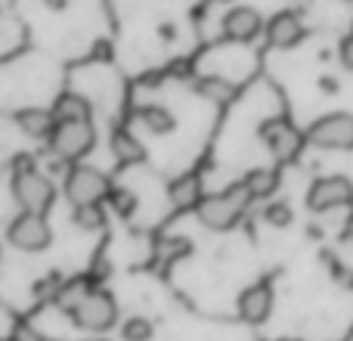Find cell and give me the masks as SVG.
Instances as JSON below:
<instances>
[{
	"label": "cell",
	"instance_id": "d6986e66",
	"mask_svg": "<svg viewBox=\"0 0 353 341\" xmlns=\"http://www.w3.org/2000/svg\"><path fill=\"white\" fill-rule=\"evenodd\" d=\"M140 121L146 124L152 134H159V137L171 134V130L176 128L174 115L165 109V106H143V109H140Z\"/></svg>",
	"mask_w": 353,
	"mask_h": 341
},
{
	"label": "cell",
	"instance_id": "2e32d148",
	"mask_svg": "<svg viewBox=\"0 0 353 341\" xmlns=\"http://www.w3.org/2000/svg\"><path fill=\"white\" fill-rule=\"evenodd\" d=\"M112 153H115V159L121 162V165H140V162L146 159V146L124 128H118L115 134H112Z\"/></svg>",
	"mask_w": 353,
	"mask_h": 341
},
{
	"label": "cell",
	"instance_id": "ba28073f",
	"mask_svg": "<svg viewBox=\"0 0 353 341\" xmlns=\"http://www.w3.org/2000/svg\"><path fill=\"white\" fill-rule=\"evenodd\" d=\"M6 239H10V245H16L19 251H43L50 245V239H53V230H50V224L43 220V214L22 211L10 224Z\"/></svg>",
	"mask_w": 353,
	"mask_h": 341
},
{
	"label": "cell",
	"instance_id": "ac0fdd59",
	"mask_svg": "<svg viewBox=\"0 0 353 341\" xmlns=\"http://www.w3.org/2000/svg\"><path fill=\"white\" fill-rule=\"evenodd\" d=\"M242 183L248 186V193L254 195V199H267V195H273L276 186H279V170H273V168H251L248 174L242 177Z\"/></svg>",
	"mask_w": 353,
	"mask_h": 341
},
{
	"label": "cell",
	"instance_id": "603a6c76",
	"mask_svg": "<svg viewBox=\"0 0 353 341\" xmlns=\"http://www.w3.org/2000/svg\"><path fill=\"white\" fill-rule=\"evenodd\" d=\"M121 335H124V341H149L152 338V323L143 317H134L121 326Z\"/></svg>",
	"mask_w": 353,
	"mask_h": 341
},
{
	"label": "cell",
	"instance_id": "30bf717a",
	"mask_svg": "<svg viewBox=\"0 0 353 341\" xmlns=\"http://www.w3.org/2000/svg\"><path fill=\"white\" fill-rule=\"evenodd\" d=\"M270 313H273V289H270V282L248 286L242 295H239V317H242L248 326L267 323Z\"/></svg>",
	"mask_w": 353,
	"mask_h": 341
},
{
	"label": "cell",
	"instance_id": "7c38bea8",
	"mask_svg": "<svg viewBox=\"0 0 353 341\" xmlns=\"http://www.w3.org/2000/svg\"><path fill=\"white\" fill-rule=\"evenodd\" d=\"M301 37H304V22L298 12L282 10L267 22V41L273 47H294Z\"/></svg>",
	"mask_w": 353,
	"mask_h": 341
},
{
	"label": "cell",
	"instance_id": "5bb4252c",
	"mask_svg": "<svg viewBox=\"0 0 353 341\" xmlns=\"http://www.w3.org/2000/svg\"><path fill=\"white\" fill-rule=\"evenodd\" d=\"M168 199L174 202L176 208H199L201 205V180L199 174H183L168 186Z\"/></svg>",
	"mask_w": 353,
	"mask_h": 341
},
{
	"label": "cell",
	"instance_id": "52a82bcc",
	"mask_svg": "<svg viewBox=\"0 0 353 341\" xmlns=\"http://www.w3.org/2000/svg\"><path fill=\"white\" fill-rule=\"evenodd\" d=\"M257 134H261V140L267 143V149L273 153V159H279V162L298 159V153L307 143V134L294 130L285 118H270V121H263Z\"/></svg>",
	"mask_w": 353,
	"mask_h": 341
},
{
	"label": "cell",
	"instance_id": "3957f363",
	"mask_svg": "<svg viewBox=\"0 0 353 341\" xmlns=\"http://www.w3.org/2000/svg\"><path fill=\"white\" fill-rule=\"evenodd\" d=\"M12 195H16L19 208L25 214H47L56 199V186L50 177H43L41 170L31 168L12 174Z\"/></svg>",
	"mask_w": 353,
	"mask_h": 341
},
{
	"label": "cell",
	"instance_id": "44dd1931",
	"mask_svg": "<svg viewBox=\"0 0 353 341\" xmlns=\"http://www.w3.org/2000/svg\"><path fill=\"white\" fill-rule=\"evenodd\" d=\"M74 224H78L81 230H103V226H105V211H103V205L74 208Z\"/></svg>",
	"mask_w": 353,
	"mask_h": 341
},
{
	"label": "cell",
	"instance_id": "e0dca14e",
	"mask_svg": "<svg viewBox=\"0 0 353 341\" xmlns=\"http://www.w3.org/2000/svg\"><path fill=\"white\" fill-rule=\"evenodd\" d=\"M195 93L211 99V103H217V106H226L232 97H236V87H232L226 78H220V75H205V78L195 81Z\"/></svg>",
	"mask_w": 353,
	"mask_h": 341
},
{
	"label": "cell",
	"instance_id": "484cf974",
	"mask_svg": "<svg viewBox=\"0 0 353 341\" xmlns=\"http://www.w3.org/2000/svg\"><path fill=\"white\" fill-rule=\"evenodd\" d=\"M12 341H43V338H41V332H34L31 326H22V329H16Z\"/></svg>",
	"mask_w": 353,
	"mask_h": 341
},
{
	"label": "cell",
	"instance_id": "8fae6325",
	"mask_svg": "<svg viewBox=\"0 0 353 341\" xmlns=\"http://www.w3.org/2000/svg\"><path fill=\"white\" fill-rule=\"evenodd\" d=\"M263 28H267V25H263L261 12L251 10V6H232L223 16V35L230 37V41L248 43V41H254Z\"/></svg>",
	"mask_w": 353,
	"mask_h": 341
},
{
	"label": "cell",
	"instance_id": "d4e9b609",
	"mask_svg": "<svg viewBox=\"0 0 353 341\" xmlns=\"http://www.w3.org/2000/svg\"><path fill=\"white\" fill-rule=\"evenodd\" d=\"M338 53H341L344 68H347V72H353V37H344V41H341V50H338Z\"/></svg>",
	"mask_w": 353,
	"mask_h": 341
},
{
	"label": "cell",
	"instance_id": "cb8c5ba5",
	"mask_svg": "<svg viewBox=\"0 0 353 341\" xmlns=\"http://www.w3.org/2000/svg\"><path fill=\"white\" fill-rule=\"evenodd\" d=\"M109 199L115 202V211L121 214V217H128V214H134V208H137L134 193H128V189H112V195H109Z\"/></svg>",
	"mask_w": 353,
	"mask_h": 341
},
{
	"label": "cell",
	"instance_id": "4316f807",
	"mask_svg": "<svg viewBox=\"0 0 353 341\" xmlns=\"http://www.w3.org/2000/svg\"><path fill=\"white\" fill-rule=\"evenodd\" d=\"M344 239H347V242H353V214L347 217V224H344Z\"/></svg>",
	"mask_w": 353,
	"mask_h": 341
},
{
	"label": "cell",
	"instance_id": "9a60e30c",
	"mask_svg": "<svg viewBox=\"0 0 353 341\" xmlns=\"http://www.w3.org/2000/svg\"><path fill=\"white\" fill-rule=\"evenodd\" d=\"M56 115V124H65V121H90V103L78 93H62L59 99L53 103L50 109Z\"/></svg>",
	"mask_w": 353,
	"mask_h": 341
},
{
	"label": "cell",
	"instance_id": "7402d4cb",
	"mask_svg": "<svg viewBox=\"0 0 353 341\" xmlns=\"http://www.w3.org/2000/svg\"><path fill=\"white\" fill-rule=\"evenodd\" d=\"M263 220H267L270 226H276V230H285V226L294 220V214L285 202H273V205L263 208Z\"/></svg>",
	"mask_w": 353,
	"mask_h": 341
},
{
	"label": "cell",
	"instance_id": "ffe728a7",
	"mask_svg": "<svg viewBox=\"0 0 353 341\" xmlns=\"http://www.w3.org/2000/svg\"><path fill=\"white\" fill-rule=\"evenodd\" d=\"M90 292H93V289L87 286L84 280H74V282H65V286H62V292H59V298H56V301H59V307H62V311H68V313H72L74 307H78L81 301H84Z\"/></svg>",
	"mask_w": 353,
	"mask_h": 341
},
{
	"label": "cell",
	"instance_id": "8992f818",
	"mask_svg": "<svg viewBox=\"0 0 353 341\" xmlns=\"http://www.w3.org/2000/svg\"><path fill=\"white\" fill-rule=\"evenodd\" d=\"M56 159L62 162H78L93 149V124L90 121H65L56 124L53 137H50Z\"/></svg>",
	"mask_w": 353,
	"mask_h": 341
},
{
	"label": "cell",
	"instance_id": "9c48e42d",
	"mask_svg": "<svg viewBox=\"0 0 353 341\" xmlns=\"http://www.w3.org/2000/svg\"><path fill=\"white\" fill-rule=\"evenodd\" d=\"M353 205V183L347 177H319L307 193L310 211H332V208Z\"/></svg>",
	"mask_w": 353,
	"mask_h": 341
},
{
	"label": "cell",
	"instance_id": "7a4b0ae2",
	"mask_svg": "<svg viewBox=\"0 0 353 341\" xmlns=\"http://www.w3.org/2000/svg\"><path fill=\"white\" fill-rule=\"evenodd\" d=\"M112 195V183L103 170L90 168V165H74L65 174V199L74 208L84 205H103V199Z\"/></svg>",
	"mask_w": 353,
	"mask_h": 341
},
{
	"label": "cell",
	"instance_id": "5b68a950",
	"mask_svg": "<svg viewBox=\"0 0 353 341\" xmlns=\"http://www.w3.org/2000/svg\"><path fill=\"white\" fill-rule=\"evenodd\" d=\"M307 143L319 149H353V115L350 112H332L310 124Z\"/></svg>",
	"mask_w": 353,
	"mask_h": 341
},
{
	"label": "cell",
	"instance_id": "4fadbf2b",
	"mask_svg": "<svg viewBox=\"0 0 353 341\" xmlns=\"http://www.w3.org/2000/svg\"><path fill=\"white\" fill-rule=\"evenodd\" d=\"M16 124L25 130V137L43 140V137H53L56 115L47 109H22V112H16Z\"/></svg>",
	"mask_w": 353,
	"mask_h": 341
},
{
	"label": "cell",
	"instance_id": "277c9868",
	"mask_svg": "<svg viewBox=\"0 0 353 341\" xmlns=\"http://www.w3.org/2000/svg\"><path fill=\"white\" fill-rule=\"evenodd\" d=\"M68 317H72V323L84 332H109L118 320V307H115V298H112L109 292H97V289H93Z\"/></svg>",
	"mask_w": 353,
	"mask_h": 341
},
{
	"label": "cell",
	"instance_id": "6da1fadb",
	"mask_svg": "<svg viewBox=\"0 0 353 341\" xmlns=\"http://www.w3.org/2000/svg\"><path fill=\"white\" fill-rule=\"evenodd\" d=\"M251 199H254V195L248 193L245 183H232L223 193L205 195L201 205L195 208V214H199V220L208 230H230V226L239 224V217H242L245 208L251 205Z\"/></svg>",
	"mask_w": 353,
	"mask_h": 341
}]
</instances>
